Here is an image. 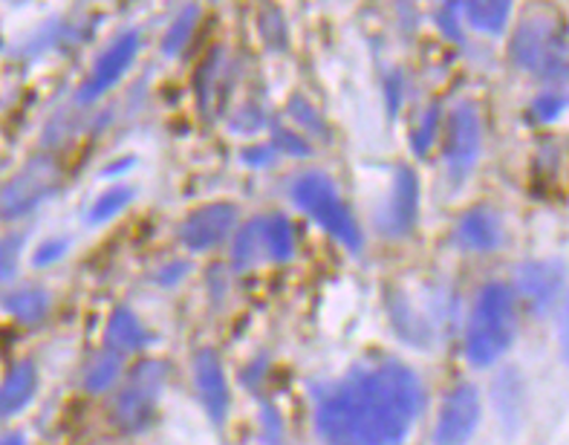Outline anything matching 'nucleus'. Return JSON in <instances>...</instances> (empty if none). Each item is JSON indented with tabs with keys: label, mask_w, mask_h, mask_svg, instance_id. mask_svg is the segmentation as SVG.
I'll use <instances>...</instances> for the list:
<instances>
[{
	"label": "nucleus",
	"mask_w": 569,
	"mask_h": 445,
	"mask_svg": "<svg viewBox=\"0 0 569 445\" xmlns=\"http://www.w3.org/2000/svg\"><path fill=\"white\" fill-rule=\"evenodd\" d=\"M457 244L469 251H491L503 244V226L489 209H471L457 226Z\"/></svg>",
	"instance_id": "nucleus-13"
},
{
	"label": "nucleus",
	"mask_w": 569,
	"mask_h": 445,
	"mask_svg": "<svg viewBox=\"0 0 569 445\" xmlns=\"http://www.w3.org/2000/svg\"><path fill=\"white\" fill-rule=\"evenodd\" d=\"M194 388L209 417L214 423H223L229 414V382L214 350H200L194 356Z\"/></svg>",
	"instance_id": "nucleus-11"
},
{
	"label": "nucleus",
	"mask_w": 569,
	"mask_h": 445,
	"mask_svg": "<svg viewBox=\"0 0 569 445\" xmlns=\"http://www.w3.org/2000/svg\"><path fill=\"white\" fill-rule=\"evenodd\" d=\"M532 110H535V116H538V119H543V122H547V119H556V116L563 110V96L543 93L541 99L535 101Z\"/></svg>",
	"instance_id": "nucleus-25"
},
{
	"label": "nucleus",
	"mask_w": 569,
	"mask_h": 445,
	"mask_svg": "<svg viewBox=\"0 0 569 445\" xmlns=\"http://www.w3.org/2000/svg\"><path fill=\"white\" fill-rule=\"evenodd\" d=\"M47 304H50L47 301V293L36 287H23L7 298V309L23 324L41 322L43 313H47Z\"/></svg>",
	"instance_id": "nucleus-19"
},
{
	"label": "nucleus",
	"mask_w": 569,
	"mask_h": 445,
	"mask_svg": "<svg viewBox=\"0 0 569 445\" xmlns=\"http://www.w3.org/2000/svg\"><path fill=\"white\" fill-rule=\"evenodd\" d=\"M104 336H108V350L119 353V356L130 350H139V347L148 342V333H144V327L139 324V318L124 307H119L113 316H110L108 333H104Z\"/></svg>",
	"instance_id": "nucleus-15"
},
{
	"label": "nucleus",
	"mask_w": 569,
	"mask_h": 445,
	"mask_svg": "<svg viewBox=\"0 0 569 445\" xmlns=\"http://www.w3.org/2000/svg\"><path fill=\"white\" fill-rule=\"evenodd\" d=\"M260 231H263V246H267V260H287L296 249V237H292V226L287 217L272 215L260 220Z\"/></svg>",
	"instance_id": "nucleus-17"
},
{
	"label": "nucleus",
	"mask_w": 569,
	"mask_h": 445,
	"mask_svg": "<svg viewBox=\"0 0 569 445\" xmlns=\"http://www.w3.org/2000/svg\"><path fill=\"white\" fill-rule=\"evenodd\" d=\"M18 251H21L18 237H0V284L12 278L14 266H18Z\"/></svg>",
	"instance_id": "nucleus-24"
},
{
	"label": "nucleus",
	"mask_w": 569,
	"mask_h": 445,
	"mask_svg": "<svg viewBox=\"0 0 569 445\" xmlns=\"http://www.w3.org/2000/svg\"><path fill=\"white\" fill-rule=\"evenodd\" d=\"M462 14L469 18V23L475 29H483V32H500L509 21V3H466Z\"/></svg>",
	"instance_id": "nucleus-20"
},
{
	"label": "nucleus",
	"mask_w": 569,
	"mask_h": 445,
	"mask_svg": "<svg viewBox=\"0 0 569 445\" xmlns=\"http://www.w3.org/2000/svg\"><path fill=\"white\" fill-rule=\"evenodd\" d=\"M518 287H520V295H523L532 307H543V304H549V298L556 295L558 275L556 269L547 264L520 266Z\"/></svg>",
	"instance_id": "nucleus-16"
},
{
	"label": "nucleus",
	"mask_w": 569,
	"mask_h": 445,
	"mask_svg": "<svg viewBox=\"0 0 569 445\" xmlns=\"http://www.w3.org/2000/svg\"><path fill=\"white\" fill-rule=\"evenodd\" d=\"M512 56L523 70L561 79L567 70V41L563 29L547 21H527L512 41Z\"/></svg>",
	"instance_id": "nucleus-5"
},
{
	"label": "nucleus",
	"mask_w": 569,
	"mask_h": 445,
	"mask_svg": "<svg viewBox=\"0 0 569 445\" xmlns=\"http://www.w3.org/2000/svg\"><path fill=\"white\" fill-rule=\"evenodd\" d=\"M0 445H23V437L21 434H9V437L0 439Z\"/></svg>",
	"instance_id": "nucleus-27"
},
{
	"label": "nucleus",
	"mask_w": 569,
	"mask_h": 445,
	"mask_svg": "<svg viewBox=\"0 0 569 445\" xmlns=\"http://www.w3.org/2000/svg\"><path fill=\"white\" fill-rule=\"evenodd\" d=\"M518 333V304L506 284H486L471 309L466 330V353L471 365L486 367L498 362L515 342Z\"/></svg>",
	"instance_id": "nucleus-2"
},
{
	"label": "nucleus",
	"mask_w": 569,
	"mask_h": 445,
	"mask_svg": "<svg viewBox=\"0 0 569 445\" xmlns=\"http://www.w3.org/2000/svg\"><path fill=\"white\" fill-rule=\"evenodd\" d=\"M137 52H139V32L130 29V32H122V36L116 38L108 50L101 52L99 61H96L93 70H90V76H87L84 85H81L79 90L81 105L101 99V96L108 93L110 87L119 85V79H122L124 72H128V67L133 65Z\"/></svg>",
	"instance_id": "nucleus-9"
},
{
	"label": "nucleus",
	"mask_w": 569,
	"mask_h": 445,
	"mask_svg": "<svg viewBox=\"0 0 569 445\" xmlns=\"http://www.w3.org/2000/svg\"><path fill=\"white\" fill-rule=\"evenodd\" d=\"M480 414L483 405L475 385H457L448 390L433 425V445H469L480 425Z\"/></svg>",
	"instance_id": "nucleus-7"
},
{
	"label": "nucleus",
	"mask_w": 569,
	"mask_h": 445,
	"mask_svg": "<svg viewBox=\"0 0 569 445\" xmlns=\"http://www.w3.org/2000/svg\"><path fill=\"white\" fill-rule=\"evenodd\" d=\"M292 200H296L298 209L307 217L321 226L325 231H330L339 244H345L347 249L359 251L361 249V231L356 226L353 215L347 209V202L341 200L336 186L327 180L325 174H303L292 182Z\"/></svg>",
	"instance_id": "nucleus-3"
},
{
	"label": "nucleus",
	"mask_w": 569,
	"mask_h": 445,
	"mask_svg": "<svg viewBox=\"0 0 569 445\" xmlns=\"http://www.w3.org/2000/svg\"><path fill=\"white\" fill-rule=\"evenodd\" d=\"M162 388H166V365L159 362L139 365L128 385L116 396V423L122 425L124 432H142L153 419Z\"/></svg>",
	"instance_id": "nucleus-6"
},
{
	"label": "nucleus",
	"mask_w": 569,
	"mask_h": 445,
	"mask_svg": "<svg viewBox=\"0 0 569 445\" xmlns=\"http://www.w3.org/2000/svg\"><path fill=\"white\" fill-rule=\"evenodd\" d=\"M119 370H122V356L113 350L99 353L90 365H87L84 374V388L93 390V394H101L108 390L116 379H119Z\"/></svg>",
	"instance_id": "nucleus-18"
},
{
	"label": "nucleus",
	"mask_w": 569,
	"mask_h": 445,
	"mask_svg": "<svg viewBox=\"0 0 569 445\" xmlns=\"http://www.w3.org/2000/svg\"><path fill=\"white\" fill-rule=\"evenodd\" d=\"M238 226V209L231 202H211L202 209L191 211L180 226V240L191 251H209Z\"/></svg>",
	"instance_id": "nucleus-10"
},
{
	"label": "nucleus",
	"mask_w": 569,
	"mask_h": 445,
	"mask_svg": "<svg viewBox=\"0 0 569 445\" xmlns=\"http://www.w3.org/2000/svg\"><path fill=\"white\" fill-rule=\"evenodd\" d=\"M417 206H419V180L413 168H399L397 180H393V191H390L388 215H385V226L390 235H408L417 222Z\"/></svg>",
	"instance_id": "nucleus-12"
},
{
	"label": "nucleus",
	"mask_w": 569,
	"mask_h": 445,
	"mask_svg": "<svg viewBox=\"0 0 569 445\" xmlns=\"http://www.w3.org/2000/svg\"><path fill=\"white\" fill-rule=\"evenodd\" d=\"M67 251V240H47V244L38 246L36 251V266H47V264H56L61 255Z\"/></svg>",
	"instance_id": "nucleus-26"
},
{
	"label": "nucleus",
	"mask_w": 569,
	"mask_h": 445,
	"mask_svg": "<svg viewBox=\"0 0 569 445\" xmlns=\"http://www.w3.org/2000/svg\"><path fill=\"white\" fill-rule=\"evenodd\" d=\"M422 411V385L402 362L353 370L321 399L316 414L325 445H402Z\"/></svg>",
	"instance_id": "nucleus-1"
},
{
	"label": "nucleus",
	"mask_w": 569,
	"mask_h": 445,
	"mask_svg": "<svg viewBox=\"0 0 569 445\" xmlns=\"http://www.w3.org/2000/svg\"><path fill=\"white\" fill-rule=\"evenodd\" d=\"M38 388V370L32 362H18L7 374V379L0 382V419L14 417L18 411L27 408L32 403Z\"/></svg>",
	"instance_id": "nucleus-14"
},
{
	"label": "nucleus",
	"mask_w": 569,
	"mask_h": 445,
	"mask_svg": "<svg viewBox=\"0 0 569 445\" xmlns=\"http://www.w3.org/2000/svg\"><path fill=\"white\" fill-rule=\"evenodd\" d=\"M194 21H197V9L188 7L186 12H182L180 18L171 23V29L166 32V41H162V47H166L168 56H171V52H180L182 47H186L188 36H191V29H194Z\"/></svg>",
	"instance_id": "nucleus-23"
},
{
	"label": "nucleus",
	"mask_w": 569,
	"mask_h": 445,
	"mask_svg": "<svg viewBox=\"0 0 569 445\" xmlns=\"http://www.w3.org/2000/svg\"><path fill=\"white\" fill-rule=\"evenodd\" d=\"M133 200V188L130 186H110L104 195L96 197V202L87 211V220L90 222H104L110 217H116L122 209H128V202Z\"/></svg>",
	"instance_id": "nucleus-21"
},
{
	"label": "nucleus",
	"mask_w": 569,
	"mask_h": 445,
	"mask_svg": "<svg viewBox=\"0 0 569 445\" xmlns=\"http://www.w3.org/2000/svg\"><path fill=\"white\" fill-rule=\"evenodd\" d=\"M61 186V168L52 159H32L0 188V217L18 220L50 200Z\"/></svg>",
	"instance_id": "nucleus-4"
},
{
	"label": "nucleus",
	"mask_w": 569,
	"mask_h": 445,
	"mask_svg": "<svg viewBox=\"0 0 569 445\" xmlns=\"http://www.w3.org/2000/svg\"><path fill=\"white\" fill-rule=\"evenodd\" d=\"M480 157V116L475 105L462 101L448 113L446 162L455 180H462Z\"/></svg>",
	"instance_id": "nucleus-8"
},
{
	"label": "nucleus",
	"mask_w": 569,
	"mask_h": 445,
	"mask_svg": "<svg viewBox=\"0 0 569 445\" xmlns=\"http://www.w3.org/2000/svg\"><path fill=\"white\" fill-rule=\"evenodd\" d=\"M260 258H267V246H263V231H260V220L249 222L234 240V264L252 266Z\"/></svg>",
	"instance_id": "nucleus-22"
}]
</instances>
